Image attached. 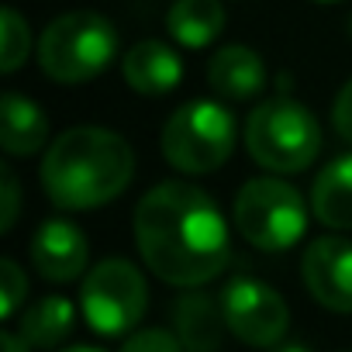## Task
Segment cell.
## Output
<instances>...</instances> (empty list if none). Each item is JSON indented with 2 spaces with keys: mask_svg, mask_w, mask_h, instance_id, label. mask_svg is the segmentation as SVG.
<instances>
[{
  "mask_svg": "<svg viewBox=\"0 0 352 352\" xmlns=\"http://www.w3.org/2000/svg\"><path fill=\"white\" fill-rule=\"evenodd\" d=\"M76 321V311L66 297H42L38 304H32L21 321H18V335L32 345V349H52L59 342L69 338Z\"/></svg>",
  "mask_w": 352,
  "mask_h": 352,
  "instance_id": "e0dca14e",
  "label": "cell"
},
{
  "mask_svg": "<svg viewBox=\"0 0 352 352\" xmlns=\"http://www.w3.org/2000/svg\"><path fill=\"white\" fill-rule=\"evenodd\" d=\"M121 73H124L131 90H138L145 97H159V94H169L184 80V63L166 42L145 38V42L128 49V56L121 63Z\"/></svg>",
  "mask_w": 352,
  "mask_h": 352,
  "instance_id": "7c38bea8",
  "label": "cell"
},
{
  "mask_svg": "<svg viewBox=\"0 0 352 352\" xmlns=\"http://www.w3.org/2000/svg\"><path fill=\"white\" fill-rule=\"evenodd\" d=\"M245 148L270 173H300L321 152V124L304 104L273 97L249 114Z\"/></svg>",
  "mask_w": 352,
  "mask_h": 352,
  "instance_id": "277c9868",
  "label": "cell"
},
{
  "mask_svg": "<svg viewBox=\"0 0 352 352\" xmlns=\"http://www.w3.org/2000/svg\"><path fill=\"white\" fill-rule=\"evenodd\" d=\"M0 345H4V352H28L32 349L18 331H4V335H0Z\"/></svg>",
  "mask_w": 352,
  "mask_h": 352,
  "instance_id": "603a6c76",
  "label": "cell"
},
{
  "mask_svg": "<svg viewBox=\"0 0 352 352\" xmlns=\"http://www.w3.org/2000/svg\"><path fill=\"white\" fill-rule=\"evenodd\" d=\"M25 297H28V276L14 259H4L0 263V314L14 318Z\"/></svg>",
  "mask_w": 352,
  "mask_h": 352,
  "instance_id": "d6986e66",
  "label": "cell"
},
{
  "mask_svg": "<svg viewBox=\"0 0 352 352\" xmlns=\"http://www.w3.org/2000/svg\"><path fill=\"white\" fill-rule=\"evenodd\" d=\"M80 304L94 331L124 335L142 321L148 304V287L138 266H131L128 259H104L83 276Z\"/></svg>",
  "mask_w": 352,
  "mask_h": 352,
  "instance_id": "52a82bcc",
  "label": "cell"
},
{
  "mask_svg": "<svg viewBox=\"0 0 352 352\" xmlns=\"http://www.w3.org/2000/svg\"><path fill=\"white\" fill-rule=\"evenodd\" d=\"M208 80H211V90L228 97V100H245V97H256L266 83V66L263 59L245 49V45H225L211 56V66H208Z\"/></svg>",
  "mask_w": 352,
  "mask_h": 352,
  "instance_id": "4fadbf2b",
  "label": "cell"
},
{
  "mask_svg": "<svg viewBox=\"0 0 352 352\" xmlns=\"http://www.w3.org/2000/svg\"><path fill=\"white\" fill-rule=\"evenodd\" d=\"M0 201H4V208H0V232H11L18 221V204H21V187L11 166L0 169Z\"/></svg>",
  "mask_w": 352,
  "mask_h": 352,
  "instance_id": "44dd1931",
  "label": "cell"
},
{
  "mask_svg": "<svg viewBox=\"0 0 352 352\" xmlns=\"http://www.w3.org/2000/svg\"><path fill=\"white\" fill-rule=\"evenodd\" d=\"M28 52H32V28H28V21L14 8H4V11H0V69H4V73H18L21 63L28 59Z\"/></svg>",
  "mask_w": 352,
  "mask_h": 352,
  "instance_id": "ac0fdd59",
  "label": "cell"
},
{
  "mask_svg": "<svg viewBox=\"0 0 352 352\" xmlns=\"http://www.w3.org/2000/svg\"><path fill=\"white\" fill-rule=\"evenodd\" d=\"M32 263L52 283H69L87 270V235L63 218L45 221L32 239Z\"/></svg>",
  "mask_w": 352,
  "mask_h": 352,
  "instance_id": "30bf717a",
  "label": "cell"
},
{
  "mask_svg": "<svg viewBox=\"0 0 352 352\" xmlns=\"http://www.w3.org/2000/svg\"><path fill=\"white\" fill-rule=\"evenodd\" d=\"M235 225L249 245L263 252H287L307 232V208L290 184L259 176L235 197Z\"/></svg>",
  "mask_w": 352,
  "mask_h": 352,
  "instance_id": "8992f818",
  "label": "cell"
},
{
  "mask_svg": "<svg viewBox=\"0 0 352 352\" xmlns=\"http://www.w3.org/2000/svg\"><path fill=\"white\" fill-rule=\"evenodd\" d=\"M221 311L228 321V331L256 349H273L283 342L290 311L287 300L263 280L252 276H235L221 290Z\"/></svg>",
  "mask_w": 352,
  "mask_h": 352,
  "instance_id": "ba28073f",
  "label": "cell"
},
{
  "mask_svg": "<svg viewBox=\"0 0 352 352\" xmlns=\"http://www.w3.org/2000/svg\"><path fill=\"white\" fill-rule=\"evenodd\" d=\"M63 352H97V349H87V345H76V349H63Z\"/></svg>",
  "mask_w": 352,
  "mask_h": 352,
  "instance_id": "d4e9b609",
  "label": "cell"
},
{
  "mask_svg": "<svg viewBox=\"0 0 352 352\" xmlns=\"http://www.w3.org/2000/svg\"><path fill=\"white\" fill-rule=\"evenodd\" d=\"M173 328L187 352H218L225 342V331H228L221 297H211V294L190 287V294H184L173 304Z\"/></svg>",
  "mask_w": 352,
  "mask_h": 352,
  "instance_id": "8fae6325",
  "label": "cell"
},
{
  "mask_svg": "<svg viewBox=\"0 0 352 352\" xmlns=\"http://www.w3.org/2000/svg\"><path fill=\"white\" fill-rule=\"evenodd\" d=\"M273 352H311V349L300 342H283V345H273Z\"/></svg>",
  "mask_w": 352,
  "mask_h": 352,
  "instance_id": "cb8c5ba5",
  "label": "cell"
},
{
  "mask_svg": "<svg viewBox=\"0 0 352 352\" xmlns=\"http://www.w3.org/2000/svg\"><path fill=\"white\" fill-rule=\"evenodd\" d=\"M166 28L184 49H204L221 35L225 8L221 0H173V8L166 14Z\"/></svg>",
  "mask_w": 352,
  "mask_h": 352,
  "instance_id": "2e32d148",
  "label": "cell"
},
{
  "mask_svg": "<svg viewBox=\"0 0 352 352\" xmlns=\"http://www.w3.org/2000/svg\"><path fill=\"white\" fill-rule=\"evenodd\" d=\"M331 124H335V131H338L345 142H352V80H349V83L338 90V97H335Z\"/></svg>",
  "mask_w": 352,
  "mask_h": 352,
  "instance_id": "7402d4cb",
  "label": "cell"
},
{
  "mask_svg": "<svg viewBox=\"0 0 352 352\" xmlns=\"http://www.w3.org/2000/svg\"><path fill=\"white\" fill-rule=\"evenodd\" d=\"M314 218L324 228H352V152L328 162L311 187Z\"/></svg>",
  "mask_w": 352,
  "mask_h": 352,
  "instance_id": "9a60e30c",
  "label": "cell"
},
{
  "mask_svg": "<svg viewBox=\"0 0 352 352\" xmlns=\"http://www.w3.org/2000/svg\"><path fill=\"white\" fill-rule=\"evenodd\" d=\"M235 148V121L214 100H190L162 124V155L173 169L201 176L228 162Z\"/></svg>",
  "mask_w": 352,
  "mask_h": 352,
  "instance_id": "5b68a950",
  "label": "cell"
},
{
  "mask_svg": "<svg viewBox=\"0 0 352 352\" xmlns=\"http://www.w3.org/2000/svg\"><path fill=\"white\" fill-rule=\"evenodd\" d=\"M135 242L145 266L173 287H204L228 263V225L190 184H159L135 208Z\"/></svg>",
  "mask_w": 352,
  "mask_h": 352,
  "instance_id": "6da1fadb",
  "label": "cell"
},
{
  "mask_svg": "<svg viewBox=\"0 0 352 352\" xmlns=\"http://www.w3.org/2000/svg\"><path fill=\"white\" fill-rule=\"evenodd\" d=\"M49 142V118L21 94L0 97V145L8 155H32Z\"/></svg>",
  "mask_w": 352,
  "mask_h": 352,
  "instance_id": "5bb4252c",
  "label": "cell"
},
{
  "mask_svg": "<svg viewBox=\"0 0 352 352\" xmlns=\"http://www.w3.org/2000/svg\"><path fill=\"white\" fill-rule=\"evenodd\" d=\"M118 52V32L97 11H69L56 18L38 42L42 73L63 87L100 76Z\"/></svg>",
  "mask_w": 352,
  "mask_h": 352,
  "instance_id": "3957f363",
  "label": "cell"
},
{
  "mask_svg": "<svg viewBox=\"0 0 352 352\" xmlns=\"http://www.w3.org/2000/svg\"><path fill=\"white\" fill-rule=\"evenodd\" d=\"M300 276L307 294L338 314H352V242L324 235L307 245L300 259Z\"/></svg>",
  "mask_w": 352,
  "mask_h": 352,
  "instance_id": "9c48e42d",
  "label": "cell"
},
{
  "mask_svg": "<svg viewBox=\"0 0 352 352\" xmlns=\"http://www.w3.org/2000/svg\"><path fill=\"white\" fill-rule=\"evenodd\" d=\"M314 4H338V0H314Z\"/></svg>",
  "mask_w": 352,
  "mask_h": 352,
  "instance_id": "484cf974",
  "label": "cell"
},
{
  "mask_svg": "<svg viewBox=\"0 0 352 352\" xmlns=\"http://www.w3.org/2000/svg\"><path fill=\"white\" fill-rule=\"evenodd\" d=\"M118 352H187L180 335L176 331H166V328H142V331H131Z\"/></svg>",
  "mask_w": 352,
  "mask_h": 352,
  "instance_id": "ffe728a7",
  "label": "cell"
},
{
  "mask_svg": "<svg viewBox=\"0 0 352 352\" xmlns=\"http://www.w3.org/2000/svg\"><path fill=\"white\" fill-rule=\"evenodd\" d=\"M135 173L131 145L97 124L63 131L42 159V187L63 211H90L114 201Z\"/></svg>",
  "mask_w": 352,
  "mask_h": 352,
  "instance_id": "7a4b0ae2",
  "label": "cell"
}]
</instances>
